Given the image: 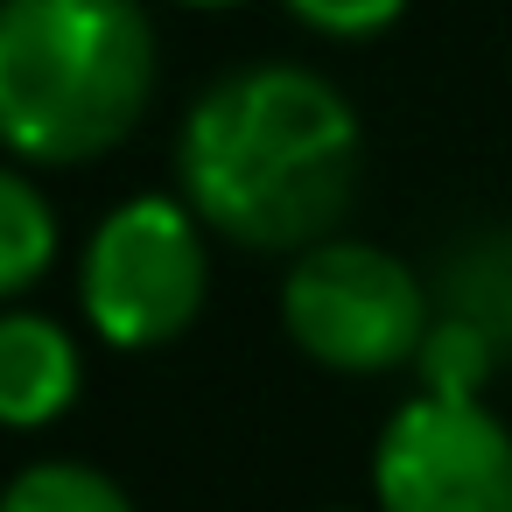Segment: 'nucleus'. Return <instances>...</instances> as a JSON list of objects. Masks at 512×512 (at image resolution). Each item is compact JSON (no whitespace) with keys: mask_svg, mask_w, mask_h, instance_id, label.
Listing matches in <instances>:
<instances>
[{"mask_svg":"<svg viewBox=\"0 0 512 512\" xmlns=\"http://www.w3.org/2000/svg\"><path fill=\"white\" fill-rule=\"evenodd\" d=\"M365 176L358 106L309 64H239L176 127V197L239 253H309L344 232Z\"/></svg>","mask_w":512,"mask_h":512,"instance_id":"nucleus-1","label":"nucleus"},{"mask_svg":"<svg viewBox=\"0 0 512 512\" xmlns=\"http://www.w3.org/2000/svg\"><path fill=\"white\" fill-rule=\"evenodd\" d=\"M162 92L148 0H0V134L29 169L127 148Z\"/></svg>","mask_w":512,"mask_h":512,"instance_id":"nucleus-2","label":"nucleus"},{"mask_svg":"<svg viewBox=\"0 0 512 512\" xmlns=\"http://www.w3.org/2000/svg\"><path fill=\"white\" fill-rule=\"evenodd\" d=\"M281 330L316 372L386 379V372H414L421 337L435 330V295L400 253L330 232L288 260Z\"/></svg>","mask_w":512,"mask_h":512,"instance_id":"nucleus-3","label":"nucleus"},{"mask_svg":"<svg viewBox=\"0 0 512 512\" xmlns=\"http://www.w3.org/2000/svg\"><path fill=\"white\" fill-rule=\"evenodd\" d=\"M211 302V225L176 190L120 197L78 253V309L113 351L176 344Z\"/></svg>","mask_w":512,"mask_h":512,"instance_id":"nucleus-4","label":"nucleus"},{"mask_svg":"<svg viewBox=\"0 0 512 512\" xmlns=\"http://www.w3.org/2000/svg\"><path fill=\"white\" fill-rule=\"evenodd\" d=\"M372 512H512V428L484 393H407L372 435Z\"/></svg>","mask_w":512,"mask_h":512,"instance_id":"nucleus-5","label":"nucleus"},{"mask_svg":"<svg viewBox=\"0 0 512 512\" xmlns=\"http://www.w3.org/2000/svg\"><path fill=\"white\" fill-rule=\"evenodd\" d=\"M78 393H85L78 337L57 316L15 302L8 316H0V421H8L15 435H36V428L64 421L78 407Z\"/></svg>","mask_w":512,"mask_h":512,"instance_id":"nucleus-6","label":"nucleus"},{"mask_svg":"<svg viewBox=\"0 0 512 512\" xmlns=\"http://www.w3.org/2000/svg\"><path fill=\"white\" fill-rule=\"evenodd\" d=\"M57 253H64V218H57L50 190L36 183V169L15 162L0 176V295L29 302L43 288V274L57 267Z\"/></svg>","mask_w":512,"mask_h":512,"instance_id":"nucleus-7","label":"nucleus"},{"mask_svg":"<svg viewBox=\"0 0 512 512\" xmlns=\"http://www.w3.org/2000/svg\"><path fill=\"white\" fill-rule=\"evenodd\" d=\"M442 309L484 323L498 344L512 337V225L505 232H484L470 246H456V260L442 267Z\"/></svg>","mask_w":512,"mask_h":512,"instance_id":"nucleus-8","label":"nucleus"},{"mask_svg":"<svg viewBox=\"0 0 512 512\" xmlns=\"http://www.w3.org/2000/svg\"><path fill=\"white\" fill-rule=\"evenodd\" d=\"M0 512H134L127 484L85 456H36L15 470Z\"/></svg>","mask_w":512,"mask_h":512,"instance_id":"nucleus-9","label":"nucleus"},{"mask_svg":"<svg viewBox=\"0 0 512 512\" xmlns=\"http://www.w3.org/2000/svg\"><path fill=\"white\" fill-rule=\"evenodd\" d=\"M498 337L456 309H435V330L421 337V358H414V386L421 393H484L491 372H498Z\"/></svg>","mask_w":512,"mask_h":512,"instance_id":"nucleus-10","label":"nucleus"},{"mask_svg":"<svg viewBox=\"0 0 512 512\" xmlns=\"http://www.w3.org/2000/svg\"><path fill=\"white\" fill-rule=\"evenodd\" d=\"M281 8L295 15V29L323 43H372L407 15V0H281Z\"/></svg>","mask_w":512,"mask_h":512,"instance_id":"nucleus-11","label":"nucleus"},{"mask_svg":"<svg viewBox=\"0 0 512 512\" xmlns=\"http://www.w3.org/2000/svg\"><path fill=\"white\" fill-rule=\"evenodd\" d=\"M169 8H197V15H218V8H246V0H169Z\"/></svg>","mask_w":512,"mask_h":512,"instance_id":"nucleus-12","label":"nucleus"},{"mask_svg":"<svg viewBox=\"0 0 512 512\" xmlns=\"http://www.w3.org/2000/svg\"><path fill=\"white\" fill-rule=\"evenodd\" d=\"M330 512H351V505H330Z\"/></svg>","mask_w":512,"mask_h":512,"instance_id":"nucleus-13","label":"nucleus"}]
</instances>
